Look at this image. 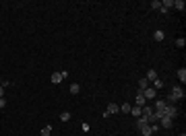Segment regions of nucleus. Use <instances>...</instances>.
<instances>
[{"mask_svg":"<svg viewBox=\"0 0 186 136\" xmlns=\"http://www.w3.org/2000/svg\"><path fill=\"white\" fill-rule=\"evenodd\" d=\"M184 89L182 87H172L170 95H168V103H176V101H182L184 99Z\"/></svg>","mask_w":186,"mask_h":136,"instance_id":"nucleus-1","label":"nucleus"},{"mask_svg":"<svg viewBox=\"0 0 186 136\" xmlns=\"http://www.w3.org/2000/svg\"><path fill=\"white\" fill-rule=\"evenodd\" d=\"M163 116H168V118H176L178 116V107H176V103H168L165 105V109H163Z\"/></svg>","mask_w":186,"mask_h":136,"instance_id":"nucleus-2","label":"nucleus"},{"mask_svg":"<svg viewBox=\"0 0 186 136\" xmlns=\"http://www.w3.org/2000/svg\"><path fill=\"white\" fill-rule=\"evenodd\" d=\"M141 93H143V97L147 99V103H149V101H153V99H155V95H157V91L153 89V87H147V89L141 91Z\"/></svg>","mask_w":186,"mask_h":136,"instance_id":"nucleus-3","label":"nucleus"},{"mask_svg":"<svg viewBox=\"0 0 186 136\" xmlns=\"http://www.w3.org/2000/svg\"><path fill=\"white\" fill-rule=\"evenodd\" d=\"M62 72H52V76H50V81L54 83V85H58V83H62Z\"/></svg>","mask_w":186,"mask_h":136,"instance_id":"nucleus-4","label":"nucleus"},{"mask_svg":"<svg viewBox=\"0 0 186 136\" xmlns=\"http://www.w3.org/2000/svg\"><path fill=\"white\" fill-rule=\"evenodd\" d=\"M118 111H120V105H116V103H110V105H108V109H105V113H108V116L118 113Z\"/></svg>","mask_w":186,"mask_h":136,"instance_id":"nucleus-5","label":"nucleus"},{"mask_svg":"<svg viewBox=\"0 0 186 136\" xmlns=\"http://www.w3.org/2000/svg\"><path fill=\"white\" fill-rule=\"evenodd\" d=\"M135 105H137V107H143V105H147V99L143 97V93H137V99H135Z\"/></svg>","mask_w":186,"mask_h":136,"instance_id":"nucleus-6","label":"nucleus"},{"mask_svg":"<svg viewBox=\"0 0 186 136\" xmlns=\"http://www.w3.org/2000/svg\"><path fill=\"white\" fill-rule=\"evenodd\" d=\"M165 105H168V103H165V99H157V101H155V111H163V109H165Z\"/></svg>","mask_w":186,"mask_h":136,"instance_id":"nucleus-7","label":"nucleus"},{"mask_svg":"<svg viewBox=\"0 0 186 136\" xmlns=\"http://www.w3.org/2000/svg\"><path fill=\"white\" fill-rule=\"evenodd\" d=\"M172 124H174V120H172V118L161 116V126H163V128H172Z\"/></svg>","mask_w":186,"mask_h":136,"instance_id":"nucleus-8","label":"nucleus"},{"mask_svg":"<svg viewBox=\"0 0 186 136\" xmlns=\"http://www.w3.org/2000/svg\"><path fill=\"white\" fill-rule=\"evenodd\" d=\"M153 39H155V41H163V39H165V33H163L161 29H157V31L153 33Z\"/></svg>","mask_w":186,"mask_h":136,"instance_id":"nucleus-9","label":"nucleus"},{"mask_svg":"<svg viewBox=\"0 0 186 136\" xmlns=\"http://www.w3.org/2000/svg\"><path fill=\"white\" fill-rule=\"evenodd\" d=\"M149 124V120L145 118V116H141V118H137V128H143V126H147Z\"/></svg>","mask_w":186,"mask_h":136,"instance_id":"nucleus-10","label":"nucleus"},{"mask_svg":"<svg viewBox=\"0 0 186 136\" xmlns=\"http://www.w3.org/2000/svg\"><path fill=\"white\" fill-rule=\"evenodd\" d=\"M141 130V134L143 136H151L153 134V130H151V126H149V124H147V126H143V128H139Z\"/></svg>","mask_w":186,"mask_h":136,"instance_id":"nucleus-11","label":"nucleus"},{"mask_svg":"<svg viewBox=\"0 0 186 136\" xmlns=\"http://www.w3.org/2000/svg\"><path fill=\"white\" fill-rule=\"evenodd\" d=\"M145 79H147V81H149V83H153V81H155V79H159V76H157V72H155V70H149V72H147V76H145Z\"/></svg>","mask_w":186,"mask_h":136,"instance_id":"nucleus-12","label":"nucleus"},{"mask_svg":"<svg viewBox=\"0 0 186 136\" xmlns=\"http://www.w3.org/2000/svg\"><path fill=\"white\" fill-rule=\"evenodd\" d=\"M147 87H149V81H147V79H141V81H139V93H141V91H145Z\"/></svg>","mask_w":186,"mask_h":136,"instance_id":"nucleus-13","label":"nucleus"},{"mask_svg":"<svg viewBox=\"0 0 186 136\" xmlns=\"http://www.w3.org/2000/svg\"><path fill=\"white\" fill-rule=\"evenodd\" d=\"M130 109H133L130 103H122V105H120V111H124V113H130Z\"/></svg>","mask_w":186,"mask_h":136,"instance_id":"nucleus-14","label":"nucleus"},{"mask_svg":"<svg viewBox=\"0 0 186 136\" xmlns=\"http://www.w3.org/2000/svg\"><path fill=\"white\" fill-rule=\"evenodd\" d=\"M178 79L182 81V85L186 83V68H180V70H178Z\"/></svg>","mask_w":186,"mask_h":136,"instance_id":"nucleus-15","label":"nucleus"},{"mask_svg":"<svg viewBox=\"0 0 186 136\" xmlns=\"http://www.w3.org/2000/svg\"><path fill=\"white\" fill-rule=\"evenodd\" d=\"M161 87H163V81H161V79H155V81H153V89L157 91V89H161Z\"/></svg>","mask_w":186,"mask_h":136,"instance_id":"nucleus-16","label":"nucleus"},{"mask_svg":"<svg viewBox=\"0 0 186 136\" xmlns=\"http://www.w3.org/2000/svg\"><path fill=\"white\" fill-rule=\"evenodd\" d=\"M79 91H81V85H77V83H72V85H70V93H72V95H77Z\"/></svg>","mask_w":186,"mask_h":136,"instance_id":"nucleus-17","label":"nucleus"},{"mask_svg":"<svg viewBox=\"0 0 186 136\" xmlns=\"http://www.w3.org/2000/svg\"><path fill=\"white\" fill-rule=\"evenodd\" d=\"M130 113H133L135 118H141V116H143V113H141V107H137V105H135V107L130 109Z\"/></svg>","mask_w":186,"mask_h":136,"instance_id":"nucleus-18","label":"nucleus"},{"mask_svg":"<svg viewBox=\"0 0 186 136\" xmlns=\"http://www.w3.org/2000/svg\"><path fill=\"white\" fill-rule=\"evenodd\" d=\"M174 6L180 8V10H184V0H174Z\"/></svg>","mask_w":186,"mask_h":136,"instance_id":"nucleus-19","label":"nucleus"},{"mask_svg":"<svg viewBox=\"0 0 186 136\" xmlns=\"http://www.w3.org/2000/svg\"><path fill=\"white\" fill-rule=\"evenodd\" d=\"M60 120H62V122H68V120H70V113H68V111H62V113H60Z\"/></svg>","mask_w":186,"mask_h":136,"instance_id":"nucleus-20","label":"nucleus"},{"mask_svg":"<svg viewBox=\"0 0 186 136\" xmlns=\"http://www.w3.org/2000/svg\"><path fill=\"white\" fill-rule=\"evenodd\" d=\"M151 8L159 10V8H161V2H159V0H153V2H151Z\"/></svg>","mask_w":186,"mask_h":136,"instance_id":"nucleus-21","label":"nucleus"},{"mask_svg":"<svg viewBox=\"0 0 186 136\" xmlns=\"http://www.w3.org/2000/svg\"><path fill=\"white\" fill-rule=\"evenodd\" d=\"M50 134H52V128H50V126L42 128V136H50Z\"/></svg>","mask_w":186,"mask_h":136,"instance_id":"nucleus-22","label":"nucleus"},{"mask_svg":"<svg viewBox=\"0 0 186 136\" xmlns=\"http://www.w3.org/2000/svg\"><path fill=\"white\" fill-rule=\"evenodd\" d=\"M176 45H178V47H184V45H186V39H184V37H180V39H176Z\"/></svg>","mask_w":186,"mask_h":136,"instance_id":"nucleus-23","label":"nucleus"},{"mask_svg":"<svg viewBox=\"0 0 186 136\" xmlns=\"http://www.w3.org/2000/svg\"><path fill=\"white\" fill-rule=\"evenodd\" d=\"M2 107H6V99H4V97H0V109H2Z\"/></svg>","mask_w":186,"mask_h":136,"instance_id":"nucleus-24","label":"nucleus"},{"mask_svg":"<svg viewBox=\"0 0 186 136\" xmlns=\"http://www.w3.org/2000/svg\"><path fill=\"white\" fill-rule=\"evenodd\" d=\"M0 97H4V87H0Z\"/></svg>","mask_w":186,"mask_h":136,"instance_id":"nucleus-25","label":"nucleus"},{"mask_svg":"<svg viewBox=\"0 0 186 136\" xmlns=\"http://www.w3.org/2000/svg\"><path fill=\"white\" fill-rule=\"evenodd\" d=\"M180 136H186V134H180Z\"/></svg>","mask_w":186,"mask_h":136,"instance_id":"nucleus-26","label":"nucleus"}]
</instances>
